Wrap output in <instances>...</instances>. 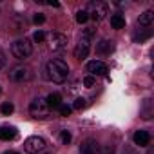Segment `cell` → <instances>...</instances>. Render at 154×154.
Wrapping results in <instances>:
<instances>
[{"instance_id":"cell-10","label":"cell","mask_w":154,"mask_h":154,"mask_svg":"<svg viewBox=\"0 0 154 154\" xmlns=\"http://www.w3.org/2000/svg\"><path fill=\"white\" fill-rule=\"evenodd\" d=\"M27 76H29V71H27L24 65H17V67H13L11 72H9V78H11L13 82H24V80H27Z\"/></svg>"},{"instance_id":"cell-6","label":"cell","mask_w":154,"mask_h":154,"mask_svg":"<svg viewBox=\"0 0 154 154\" xmlns=\"http://www.w3.org/2000/svg\"><path fill=\"white\" fill-rule=\"evenodd\" d=\"M89 51H91V40L82 36L80 42L76 44V47H74V58L82 62V60H85L89 56Z\"/></svg>"},{"instance_id":"cell-25","label":"cell","mask_w":154,"mask_h":154,"mask_svg":"<svg viewBox=\"0 0 154 154\" xmlns=\"http://www.w3.org/2000/svg\"><path fill=\"white\" fill-rule=\"evenodd\" d=\"M33 22H35V24H44V22H45V17H44L42 13H36L35 18H33Z\"/></svg>"},{"instance_id":"cell-28","label":"cell","mask_w":154,"mask_h":154,"mask_svg":"<svg viewBox=\"0 0 154 154\" xmlns=\"http://www.w3.org/2000/svg\"><path fill=\"white\" fill-rule=\"evenodd\" d=\"M4 154H20V152H15V150H8V152H4Z\"/></svg>"},{"instance_id":"cell-14","label":"cell","mask_w":154,"mask_h":154,"mask_svg":"<svg viewBox=\"0 0 154 154\" xmlns=\"http://www.w3.org/2000/svg\"><path fill=\"white\" fill-rule=\"evenodd\" d=\"M152 22H154V11H152V9H147V11H143V13L138 17V24H140V26H145V27H147V26H150Z\"/></svg>"},{"instance_id":"cell-12","label":"cell","mask_w":154,"mask_h":154,"mask_svg":"<svg viewBox=\"0 0 154 154\" xmlns=\"http://www.w3.org/2000/svg\"><path fill=\"white\" fill-rule=\"evenodd\" d=\"M132 140H134V145H138V147H147V145L150 143V134H149L147 131H136L134 136H132Z\"/></svg>"},{"instance_id":"cell-15","label":"cell","mask_w":154,"mask_h":154,"mask_svg":"<svg viewBox=\"0 0 154 154\" xmlns=\"http://www.w3.org/2000/svg\"><path fill=\"white\" fill-rule=\"evenodd\" d=\"M45 102H47L49 109H51V111H54V109H58V107L62 105V96H60L58 93H51V94L45 98Z\"/></svg>"},{"instance_id":"cell-7","label":"cell","mask_w":154,"mask_h":154,"mask_svg":"<svg viewBox=\"0 0 154 154\" xmlns=\"http://www.w3.org/2000/svg\"><path fill=\"white\" fill-rule=\"evenodd\" d=\"M49 47L53 51H63L67 47V36L62 33H51L49 36Z\"/></svg>"},{"instance_id":"cell-21","label":"cell","mask_w":154,"mask_h":154,"mask_svg":"<svg viewBox=\"0 0 154 154\" xmlns=\"http://www.w3.org/2000/svg\"><path fill=\"white\" fill-rule=\"evenodd\" d=\"M149 36H150V31H145V33H136V35H134V40H136V42H145Z\"/></svg>"},{"instance_id":"cell-5","label":"cell","mask_w":154,"mask_h":154,"mask_svg":"<svg viewBox=\"0 0 154 154\" xmlns=\"http://www.w3.org/2000/svg\"><path fill=\"white\" fill-rule=\"evenodd\" d=\"M47 143L42 136H29L26 141H24V150L27 154H42L45 150Z\"/></svg>"},{"instance_id":"cell-2","label":"cell","mask_w":154,"mask_h":154,"mask_svg":"<svg viewBox=\"0 0 154 154\" xmlns=\"http://www.w3.org/2000/svg\"><path fill=\"white\" fill-rule=\"evenodd\" d=\"M11 53H13V56H15L17 60H26V58H29L31 53H33V44H31L27 38H20V40L13 42Z\"/></svg>"},{"instance_id":"cell-17","label":"cell","mask_w":154,"mask_h":154,"mask_svg":"<svg viewBox=\"0 0 154 154\" xmlns=\"http://www.w3.org/2000/svg\"><path fill=\"white\" fill-rule=\"evenodd\" d=\"M13 111H15V105H13L11 102H6V103H2V105H0V112H2L4 116H9V114H13Z\"/></svg>"},{"instance_id":"cell-18","label":"cell","mask_w":154,"mask_h":154,"mask_svg":"<svg viewBox=\"0 0 154 154\" xmlns=\"http://www.w3.org/2000/svg\"><path fill=\"white\" fill-rule=\"evenodd\" d=\"M87 20H89V15H87L85 9H80L78 13H76V22H78V24H85Z\"/></svg>"},{"instance_id":"cell-3","label":"cell","mask_w":154,"mask_h":154,"mask_svg":"<svg viewBox=\"0 0 154 154\" xmlns=\"http://www.w3.org/2000/svg\"><path fill=\"white\" fill-rule=\"evenodd\" d=\"M29 112H31V116L36 118V120H45V118L51 114V109H49L45 98H40V96H38V98H35V100L31 102Z\"/></svg>"},{"instance_id":"cell-26","label":"cell","mask_w":154,"mask_h":154,"mask_svg":"<svg viewBox=\"0 0 154 154\" xmlns=\"http://www.w3.org/2000/svg\"><path fill=\"white\" fill-rule=\"evenodd\" d=\"M4 65H6V53H4V49H0V69Z\"/></svg>"},{"instance_id":"cell-19","label":"cell","mask_w":154,"mask_h":154,"mask_svg":"<svg viewBox=\"0 0 154 154\" xmlns=\"http://www.w3.org/2000/svg\"><path fill=\"white\" fill-rule=\"evenodd\" d=\"M85 102H87V100H85V98H76V100H74V103H72V107H71V109H74V111H82V109H84V107H85V105H87V103H85Z\"/></svg>"},{"instance_id":"cell-27","label":"cell","mask_w":154,"mask_h":154,"mask_svg":"<svg viewBox=\"0 0 154 154\" xmlns=\"http://www.w3.org/2000/svg\"><path fill=\"white\" fill-rule=\"evenodd\" d=\"M51 8H60V2H56V0H49V2H47Z\"/></svg>"},{"instance_id":"cell-9","label":"cell","mask_w":154,"mask_h":154,"mask_svg":"<svg viewBox=\"0 0 154 154\" xmlns=\"http://www.w3.org/2000/svg\"><path fill=\"white\" fill-rule=\"evenodd\" d=\"M80 152H82V154H102V147H100V143H98L96 140L87 138L85 141H82Z\"/></svg>"},{"instance_id":"cell-1","label":"cell","mask_w":154,"mask_h":154,"mask_svg":"<svg viewBox=\"0 0 154 154\" xmlns=\"http://www.w3.org/2000/svg\"><path fill=\"white\" fill-rule=\"evenodd\" d=\"M45 76L49 82L54 84H63L69 76V65L67 62L60 60V58H53L45 63Z\"/></svg>"},{"instance_id":"cell-22","label":"cell","mask_w":154,"mask_h":154,"mask_svg":"<svg viewBox=\"0 0 154 154\" xmlns=\"http://www.w3.org/2000/svg\"><path fill=\"white\" fill-rule=\"evenodd\" d=\"M94 84H96V80H94V76H85V78H84V85L87 87V89H91V87H94Z\"/></svg>"},{"instance_id":"cell-11","label":"cell","mask_w":154,"mask_h":154,"mask_svg":"<svg viewBox=\"0 0 154 154\" xmlns=\"http://www.w3.org/2000/svg\"><path fill=\"white\" fill-rule=\"evenodd\" d=\"M112 51H114V42H111V40H100L96 44V54L98 56H107Z\"/></svg>"},{"instance_id":"cell-16","label":"cell","mask_w":154,"mask_h":154,"mask_svg":"<svg viewBox=\"0 0 154 154\" xmlns=\"http://www.w3.org/2000/svg\"><path fill=\"white\" fill-rule=\"evenodd\" d=\"M111 26H112L114 29H123V27H125V17L120 15V13H114V15L111 17Z\"/></svg>"},{"instance_id":"cell-24","label":"cell","mask_w":154,"mask_h":154,"mask_svg":"<svg viewBox=\"0 0 154 154\" xmlns=\"http://www.w3.org/2000/svg\"><path fill=\"white\" fill-rule=\"evenodd\" d=\"M60 138H62V143H71V140H72V136H71V132L69 131H62V134H60Z\"/></svg>"},{"instance_id":"cell-29","label":"cell","mask_w":154,"mask_h":154,"mask_svg":"<svg viewBox=\"0 0 154 154\" xmlns=\"http://www.w3.org/2000/svg\"><path fill=\"white\" fill-rule=\"evenodd\" d=\"M129 154H132V152H129Z\"/></svg>"},{"instance_id":"cell-23","label":"cell","mask_w":154,"mask_h":154,"mask_svg":"<svg viewBox=\"0 0 154 154\" xmlns=\"http://www.w3.org/2000/svg\"><path fill=\"white\" fill-rule=\"evenodd\" d=\"M33 40H35L36 44H42V42L45 40V33H44V31H36V33L33 35Z\"/></svg>"},{"instance_id":"cell-4","label":"cell","mask_w":154,"mask_h":154,"mask_svg":"<svg viewBox=\"0 0 154 154\" xmlns=\"http://www.w3.org/2000/svg\"><path fill=\"white\" fill-rule=\"evenodd\" d=\"M87 15H89V18H93L94 22H100V20H103L107 15H109V6L105 4V2H100V0H96V2H91L89 6H87Z\"/></svg>"},{"instance_id":"cell-20","label":"cell","mask_w":154,"mask_h":154,"mask_svg":"<svg viewBox=\"0 0 154 154\" xmlns=\"http://www.w3.org/2000/svg\"><path fill=\"white\" fill-rule=\"evenodd\" d=\"M58 112H60V116H69V114L72 112V109H71V105H67V103H62V105L58 107Z\"/></svg>"},{"instance_id":"cell-8","label":"cell","mask_w":154,"mask_h":154,"mask_svg":"<svg viewBox=\"0 0 154 154\" xmlns=\"http://www.w3.org/2000/svg\"><path fill=\"white\" fill-rule=\"evenodd\" d=\"M87 72H91V76H107L109 67L102 60H93L87 63Z\"/></svg>"},{"instance_id":"cell-13","label":"cell","mask_w":154,"mask_h":154,"mask_svg":"<svg viewBox=\"0 0 154 154\" xmlns=\"http://www.w3.org/2000/svg\"><path fill=\"white\" fill-rule=\"evenodd\" d=\"M15 138H17V129L15 127H9V125L0 127V140L2 141H9V140H15Z\"/></svg>"}]
</instances>
